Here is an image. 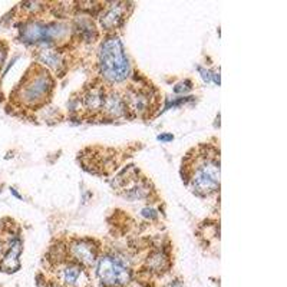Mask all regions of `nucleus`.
Here are the masks:
<instances>
[{"instance_id":"19","label":"nucleus","mask_w":287,"mask_h":287,"mask_svg":"<svg viewBox=\"0 0 287 287\" xmlns=\"http://www.w3.org/2000/svg\"><path fill=\"white\" fill-rule=\"evenodd\" d=\"M49 287H56V286H49Z\"/></svg>"},{"instance_id":"18","label":"nucleus","mask_w":287,"mask_h":287,"mask_svg":"<svg viewBox=\"0 0 287 287\" xmlns=\"http://www.w3.org/2000/svg\"><path fill=\"white\" fill-rule=\"evenodd\" d=\"M172 138H174L172 135H160L158 139H160V141H171Z\"/></svg>"},{"instance_id":"15","label":"nucleus","mask_w":287,"mask_h":287,"mask_svg":"<svg viewBox=\"0 0 287 287\" xmlns=\"http://www.w3.org/2000/svg\"><path fill=\"white\" fill-rule=\"evenodd\" d=\"M198 70L203 73V79H204L205 82H210V79H211V76H210V73L207 72V70H204L203 68H198Z\"/></svg>"},{"instance_id":"13","label":"nucleus","mask_w":287,"mask_h":287,"mask_svg":"<svg viewBox=\"0 0 287 287\" xmlns=\"http://www.w3.org/2000/svg\"><path fill=\"white\" fill-rule=\"evenodd\" d=\"M41 59L43 63H48V65H51V66H54L55 69H57L60 65H62V62H60V56L55 54V52H52V51H48V52H43L41 55Z\"/></svg>"},{"instance_id":"4","label":"nucleus","mask_w":287,"mask_h":287,"mask_svg":"<svg viewBox=\"0 0 287 287\" xmlns=\"http://www.w3.org/2000/svg\"><path fill=\"white\" fill-rule=\"evenodd\" d=\"M98 277L104 286H123L131 280V273L121 259L104 256L98 263Z\"/></svg>"},{"instance_id":"10","label":"nucleus","mask_w":287,"mask_h":287,"mask_svg":"<svg viewBox=\"0 0 287 287\" xmlns=\"http://www.w3.org/2000/svg\"><path fill=\"white\" fill-rule=\"evenodd\" d=\"M60 279L66 287H83L88 283V277L83 266L78 263H69L60 270Z\"/></svg>"},{"instance_id":"3","label":"nucleus","mask_w":287,"mask_h":287,"mask_svg":"<svg viewBox=\"0 0 287 287\" xmlns=\"http://www.w3.org/2000/svg\"><path fill=\"white\" fill-rule=\"evenodd\" d=\"M54 81L46 69L41 66H32L28 72L26 78L17 88V96L20 102L29 107H41L43 105L52 92Z\"/></svg>"},{"instance_id":"7","label":"nucleus","mask_w":287,"mask_h":287,"mask_svg":"<svg viewBox=\"0 0 287 287\" xmlns=\"http://www.w3.org/2000/svg\"><path fill=\"white\" fill-rule=\"evenodd\" d=\"M104 86H91L81 96V108L89 115H98L102 112V104L105 99Z\"/></svg>"},{"instance_id":"12","label":"nucleus","mask_w":287,"mask_h":287,"mask_svg":"<svg viewBox=\"0 0 287 287\" xmlns=\"http://www.w3.org/2000/svg\"><path fill=\"white\" fill-rule=\"evenodd\" d=\"M147 266L154 273H164L165 270L168 269V266H170V261H168V257L165 256L164 253L154 251L147 259Z\"/></svg>"},{"instance_id":"9","label":"nucleus","mask_w":287,"mask_h":287,"mask_svg":"<svg viewBox=\"0 0 287 287\" xmlns=\"http://www.w3.org/2000/svg\"><path fill=\"white\" fill-rule=\"evenodd\" d=\"M20 253H22V240L16 237L7 247L6 253L0 259V269L6 273H13L20 267Z\"/></svg>"},{"instance_id":"1","label":"nucleus","mask_w":287,"mask_h":287,"mask_svg":"<svg viewBox=\"0 0 287 287\" xmlns=\"http://www.w3.org/2000/svg\"><path fill=\"white\" fill-rule=\"evenodd\" d=\"M182 181L198 197L220 188V150L210 145L192 148L182 161Z\"/></svg>"},{"instance_id":"5","label":"nucleus","mask_w":287,"mask_h":287,"mask_svg":"<svg viewBox=\"0 0 287 287\" xmlns=\"http://www.w3.org/2000/svg\"><path fill=\"white\" fill-rule=\"evenodd\" d=\"M68 253L75 263L85 267H91L95 264L98 259V246L92 240L76 238L69 243Z\"/></svg>"},{"instance_id":"16","label":"nucleus","mask_w":287,"mask_h":287,"mask_svg":"<svg viewBox=\"0 0 287 287\" xmlns=\"http://www.w3.org/2000/svg\"><path fill=\"white\" fill-rule=\"evenodd\" d=\"M16 237H17V235H16ZM10 243H12V241H7V243H4V241H1V240H0V257H1V254H4V253H6L4 246H6V244H10Z\"/></svg>"},{"instance_id":"2","label":"nucleus","mask_w":287,"mask_h":287,"mask_svg":"<svg viewBox=\"0 0 287 287\" xmlns=\"http://www.w3.org/2000/svg\"><path fill=\"white\" fill-rule=\"evenodd\" d=\"M99 70L108 82H122L129 75V62L119 38L108 36L99 49Z\"/></svg>"},{"instance_id":"8","label":"nucleus","mask_w":287,"mask_h":287,"mask_svg":"<svg viewBox=\"0 0 287 287\" xmlns=\"http://www.w3.org/2000/svg\"><path fill=\"white\" fill-rule=\"evenodd\" d=\"M102 115H105L107 118H121V116H126V107L123 102L122 95L119 92L115 91H107L105 92V99L102 104Z\"/></svg>"},{"instance_id":"6","label":"nucleus","mask_w":287,"mask_h":287,"mask_svg":"<svg viewBox=\"0 0 287 287\" xmlns=\"http://www.w3.org/2000/svg\"><path fill=\"white\" fill-rule=\"evenodd\" d=\"M126 112H132L135 116H142L148 114L152 107V98L150 91H142V89H134L129 88L122 95Z\"/></svg>"},{"instance_id":"14","label":"nucleus","mask_w":287,"mask_h":287,"mask_svg":"<svg viewBox=\"0 0 287 287\" xmlns=\"http://www.w3.org/2000/svg\"><path fill=\"white\" fill-rule=\"evenodd\" d=\"M6 52H7L6 46L0 42V68H1L3 62H4V59H6Z\"/></svg>"},{"instance_id":"17","label":"nucleus","mask_w":287,"mask_h":287,"mask_svg":"<svg viewBox=\"0 0 287 287\" xmlns=\"http://www.w3.org/2000/svg\"><path fill=\"white\" fill-rule=\"evenodd\" d=\"M165 287H182V285H181L179 282H177V280H175V282H171V283H168V285H167Z\"/></svg>"},{"instance_id":"11","label":"nucleus","mask_w":287,"mask_h":287,"mask_svg":"<svg viewBox=\"0 0 287 287\" xmlns=\"http://www.w3.org/2000/svg\"><path fill=\"white\" fill-rule=\"evenodd\" d=\"M123 7L122 6H111L110 9L105 12V14L101 17V25L102 28L107 30H114V29L119 28L123 22Z\"/></svg>"}]
</instances>
